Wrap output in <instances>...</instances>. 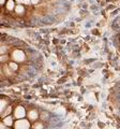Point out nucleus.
Returning a JSON list of instances; mask_svg holds the SVG:
<instances>
[{
  "label": "nucleus",
  "instance_id": "nucleus-1",
  "mask_svg": "<svg viewBox=\"0 0 120 129\" xmlns=\"http://www.w3.org/2000/svg\"><path fill=\"white\" fill-rule=\"evenodd\" d=\"M15 129H29L30 128V124H29L28 120L26 119H18L17 122L14 124Z\"/></svg>",
  "mask_w": 120,
  "mask_h": 129
},
{
  "label": "nucleus",
  "instance_id": "nucleus-2",
  "mask_svg": "<svg viewBox=\"0 0 120 129\" xmlns=\"http://www.w3.org/2000/svg\"><path fill=\"white\" fill-rule=\"evenodd\" d=\"M25 115H26V111H25V109L23 107H17L15 109V111H14V116H15L17 119L24 118Z\"/></svg>",
  "mask_w": 120,
  "mask_h": 129
},
{
  "label": "nucleus",
  "instance_id": "nucleus-3",
  "mask_svg": "<svg viewBox=\"0 0 120 129\" xmlns=\"http://www.w3.org/2000/svg\"><path fill=\"white\" fill-rule=\"evenodd\" d=\"M12 57H13V59L15 61H23V60H25V54L22 51H19V50H16L13 53Z\"/></svg>",
  "mask_w": 120,
  "mask_h": 129
},
{
  "label": "nucleus",
  "instance_id": "nucleus-4",
  "mask_svg": "<svg viewBox=\"0 0 120 129\" xmlns=\"http://www.w3.org/2000/svg\"><path fill=\"white\" fill-rule=\"evenodd\" d=\"M38 117H39V114L37 112V110H31L28 113V118L30 120H36V119H38Z\"/></svg>",
  "mask_w": 120,
  "mask_h": 129
},
{
  "label": "nucleus",
  "instance_id": "nucleus-5",
  "mask_svg": "<svg viewBox=\"0 0 120 129\" xmlns=\"http://www.w3.org/2000/svg\"><path fill=\"white\" fill-rule=\"evenodd\" d=\"M3 124H5V126H12V125H13L12 116H7V117H5V119H3Z\"/></svg>",
  "mask_w": 120,
  "mask_h": 129
},
{
  "label": "nucleus",
  "instance_id": "nucleus-6",
  "mask_svg": "<svg viewBox=\"0 0 120 129\" xmlns=\"http://www.w3.org/2000/svg\"><path fill=\"white\" fill-rule=\"evenodd\" d=\"M24 11H25V9H24V7H23L22 5H17L15 7V12L17 14H23L24 13Z\"/></svg>",
  "mask_w": 120,
  "mask_h": 129
},
{
  "label": "nucleus",
  "instance_id": "nucleus-7",
  "mask_svg": "<svg viewBox=\"0 0 120 129\" xmlns=\"http://www.w3.org/2000/svg\"><path fill=\"white\" fill-rule=\"evenodd\" d=\"M12 112V107H8L7 109H5V111L2 112V117H7V116H9L10 114H11Z\"/></svg>",
  "mask_w": 120,
  "mask_h": 129
},
{
  "label": "nucleus",
  "instance_id": "nucleus-8",
  "mask_svg": "<svg viewBox=\"0 0 120 129\" xmlns=\"http://www.w3.org/2000/svg\"><path fill=\"white\" fill-rule=\"evenodd\" d=\"M7 9L9 10V11H11V10L15 9V7H14V1L13 0H9L7 2Z\"/></svg>",
  "mask_w": 120,
  "mask_h": 129
},
{
  "label": "nucleus",
  "instance_id": "nucleus-9",
  "mask_svg": "<svg viewBox=\"0 0 120 129\" xmlns=\"http://www.w3.org/2000/svg\"><path fill=\"white\" fill-rule=\"evenodd\" d=\"M9 67H10V69H12V70H17L18 69V64H16V62H10L9 64Z\"/></svg>",
  "mask_w": 120,
  "mask_h": 129
},
{
  "label": "nucleus",
  "instance_id": "nucleus-10",
  "mask_svg": "<svg viewBox=\"0 0 120 129\" xmlns=\"http://www.w3.org/2000/svg\"><path fill=\"white\" fill-rule=\"evenodd\" d=\"M0 107H1V113L5 111V109H7V101L5 100H1V103H0Z\"/></svg>",
  "mask_w": 120,
  "mask_h": 129
},
{
  "label": "nucleus",
  "instance_id": "nucleus-11",
  "mask_svg": "<svg viewBox=\"0 0 120 129\" xmlns=\"http://www.w3.org/2000/svg\"><path fill=\"white\" fill-rule=\"evenodd\" d=\"M32 128L33 129H43V125L41 124V123H36V124L32 126Z\"/></svg>",
  "mask_w": 120,
  "mask_h": 129
},
{
  "label": "nucleus",
  "instance_id": "nucleus-12",
  "mask_svg": "<svg viewBox=\"0 0 120 129\" xmlns=\"http://www.w3.org/2000/svg\"><path fill=\"white\" fill-rule=\"evenodd\" d=\"M46 117H47V113H44V112H43V113L41 114V118L44 119V118H46Z\"/></svg>",
  "mask_w": 120,
  "mask_h": 129
},
{
  "label": "nucleus",
  "instance_id": "nucleus-13",
  "mask_svg": "<svg viewBox=\"0 0 120 129\" xmlns=\"http://www.w3.org/2000/svg\"><path fill=\"white\" fill-rule=\"evenodd\" d=\"M7 59H8V56H5V55H3L2 57H1V61H2V62H5Z\"/></svg>",
  "mask_w": 120,
  "mask_h": 129
},
{
  "label": "nucleus",
  "instance_id": "nucleus-14",
  "mask_svg": "<svg viewBox=\"0 0 120 129\" xmlns=\"http://www.w3.org/2000/svg\"><path fill=\"white\" fill-rule=\"evenodd\" d=\"M30 2H31V0H24V3H26V5H29Z\"/></svg>",
  "mask_w": 120,
  "mask_h": 129
},
{
  "label": "nucleus",
  "instance_id": "nucleus-15",
  "mask_svg": "<svg viewBox=\"0 0 120 129\" xmlns=\"http://www.w3.org/2000/svg\"><path fill=\"white\" fill-rule=\"evenodd\" d=\"M31 2L33 3V5H37V3L39 2V0H31Z\"/></svg>",
  "mask_w": 120,
  "mask_h": 129
},
{
  "label": "nucleus",
  "instance_id": "nucleus-16",
  "mask_svg": "<svg viewBox=\"0 0 120 129\" xmlns=\"http://www.w3.org/2000/svg\"><path fill=\"white\" fill-rule=\"evenodd\" d=\"M5 0H0V3H1V5H5Z\"/></svg>",
  "mask_w": 120,
  "mask_h": 129
},
{
  "label": "nucleus",
  "instance_id": "nucleus-17",
  "mask_svg": "<svg viewBox=\"0 0 120 129\" xmlns=\"http://www.w3.org/2000/svg\"><path fill=\"white\" fill-rule=\"evenodd\" d=\"M17 2H19V3H22V2H24V0H16Z\"/></svg>",
  "mask_w": 120,
  "mask_h": 129
}]
</instances>
